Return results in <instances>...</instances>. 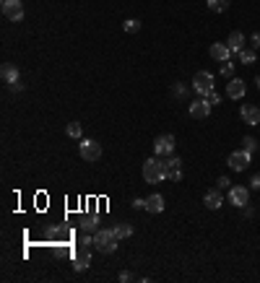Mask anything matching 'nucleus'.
<instances>
[{"instance_id": "nucleus-23", "label": "nucleus", "mask_w": 260, "mask_h": 283, "mask_svg": "<svg viewBox=\"0 0 260 283\" xmlns=\"http://www.w3.org/2000/svg\"><path fill=\"white\" fill-rule=\"evenodd\" d=\"M65 133H68L71 138H78V140H81V135H83V127H81L78 122H71L68 127H65Z\"/></svg>"}, {"instance_id": "nucleus-2", "label": "nucleus", "mask_w": 260, "mask_h": 283, "mask_svg": "<svg viewBox=\"0 0 260 283\" xmlns=\"http://www.w3.org/2000/svg\"><path fill=\"white\" fill-rule=\"evenodd\" d=\"M94 247L99 252H104V255H112L117 250V236H115V231L112 229H99L94 234Z\"/></svg>"}, {"instance_id": "nucleus-28", "label": "nucleus", "mask_w": 260, "mask_h": 283, "mask_svg": "<svg viewBox=\"0 0 260 283\" xmlns=\"http://www.w3.org/2000/svg\"><path fill=\"white\" fill-rule=\"evenodd\" d=\"M172 94H175V96H185V94H187V89H185L182 83H175V86H172Z\"/></svg>"}, {"instance_id": "nucleus-32", "label": "nucleus", "mask_w": 260, "mask_h": 283, "mask_svg": "<svg viewBox=\"0 0 260 283\" xmlns=\"http://www.w3.org/2000/svg\"><path fill=\"white\" fill-rule=\"evenodd\" d=\"M250 187H252V190H260V174H252V180H250Z\"/></svg>"}, {"instance_id": "nucleus-18", "label": "nucleus", "mask_w": 260, "mask_h": 283, "mask_svg": "<svg viewBox=\"0 0 260 283\" xmlns=\"http://www.w3.org/2000/svg\"><path fill=\"white\" fill-rule=\"evenodd\" d=\"M226 45H229L232 52H240V50H245V37H242L240 31H232L229 39H226Z\"/></svg>"}, {"instance_id": "nucleus-1", "label": "nucleus", "mask_w": 260, "mask_h": 283, "mask_svg": "<svg viewBox=\"0 0 260 283\" xmlns=\"http://www.w3.org/2000/svg\"><path fill=\"white\" fill-rule=\"evenodd\" d=\"M143 180H146L148 185H159V182L167 180V164H164L161 156L146 159V164H143Z\"/></svg>"}, {"instance_id": "nucleus-7", "label": "nucleus", "mask_w": 260, "mask_h": 283, "mask_svg": "<svg viewBox=\"0 0 260 283\" xmlns=\"http://www.w3.org/2000/svg\"><path fill=\"white\" fill-rule=\"evenodd\" d=\"M229 203L237 205V208H245V205L250 203V187H245V185L232 187V190H229Z\"/></svg>"}, {"instance_id": "nucleus-24", "label": "nucleus", "mask_w": 260, "mask_h": 283, "mask_svg": "<svg viewBox=\"0 0 260 283\" xmlns=\"http://www.w3.org/2000/svg\"><path fill=\"white\" fill-rule=\"evenodd\" d=\"M125 31H127V34L141 31V21H138V18H127V21H125Z\"/></svg>"}, {"instance_id": "nucleus-3", "label": "nucleus", "mask_w": 260, "mask_h": 283, "mask_svg": "<svg viewBox=\"0 0 260 283\" xmlns=\"http://www.w3.org/2000/svg\"><path fill=\"white\" fill-rule=\"evenodd\" d=\"M192 91L198 94V96H208L213 91V76L201 70V73H195L192 76Z\"/></svg>"}, {"instance_id": "nucleus-8", "label": "nucleus", "mask_w": 260, "mask_h": 283, "mask_svg": "<svg viewBox=\"0 0 260 283\" xmlns=\"http://www.w3.org/2000/svg\"><path fill=\"white\" fill-rule=\"evenodd\" d=\"M3 16L8 21H21L24 18V3L21 0H3Z\"/></svg>"}, {"instance_id": "nucleus-27", "label": "nucleus", "mask_w": 260, "mask_h": 283, "mask_svg": "<svg viewBox=\"0 0 260 283\" xmlns=\"http://www.w3.org/2000/svg\"><path fill=\"white\" fill-rule=\"evenodd\" d=\"M221 76H226V78H232V76H234V62H229V60H224V62H221Z\"/></svg>"}, {"instance_id": "nucleus-35", "label": "nucleus", "mask_w": 260, "mask_h": 283, "mask_svg": "<svg viewBox=\"0 0 260 283\" xmlns=\"http://www.w3.org/2000/svg\"><path fill=\"white\" fill-rule=\"evenodd\" d=\"M133 208H146V200H133Z\"/></svg>"}, {"instance_id": "nucleus-30", "label": "nucleus", "mask_w": 260, "mask_h": 283, "mask_svg": "<svg viewBox=\"0 0 260 283\" xmlns=\"http://www.w3.org/2000/svg\"><path fill=\"white\" fill-rule=\"evenodd\" d=\"M219 187H221V190H232V182H229V177H219Z\"/></svg>"}, {"instance_id": "nucleus-33", "label": "nucleus", "mask_w": 260, "mask_h": 283, "mask_svg": "<svg viewBox=\"0 0 260 283\" xmlns=\"http://www.w3.org/2000/svg\"><path fill=\"white\" fill-rule=\"evenodd\" d=\"M260 47V34H252V50Z\"/></svg>"}, {"instance_id": "nucleus-12", "label": "nucleus", "mask_w": 260, "mask_h": 283, "mask_svg": "<svg viewBox=\"0 0 260 283\" xmlns=\"http://www.w3.org/2000/svg\"><path fill=\"white\" fill-rule=\"evenodd\" d=\"M78 226L83 231H89V234H96L99 231V213H86V216H81Z\"/></svg>"}, {"instance_id": "nucleus-34", "label": "nucleus", "mask_w": 260, "mask_h": 283, "mask_svg": "<svg viewBox=\"0 0 260 283\" xmlns=\"http://www.w3.org/2000/svg\"><path fill=\"white\" fill-rule=\"evenodd\" d=\"M24 86H21V81H16V83H11V91H21Z\"/></svg>"}, {"instance_id": "nucleus-21", "label": "nucleus", "mask_w": 260, "mask_h": 283, "mask_svg": "<svg viewBox=\"0 0 260 283\" xmlns=\"http://www.w3.org/2000/svg\"><path fill=\"white\" fill-rule=\"evenodd\" d=\"M229 3H232V0H208V8H211L213 13H224V11L229 8Z\"/></svg>"}, {"instance_id": "nucleus-14", "label": "nucleus", "mask_w": 260, "mask_h": 283, "mask_svg": "<svg viewBox=\"0 0 260 283\" xmlns=\"http://www.w3.org/2000/svg\"><path fill=\"white\" fill-rule=\"evenodd\" d=\"M208 55H211L213 60H219V62H224V60H229V57H232L234 52L229 50V45H224V42H216V45H211Z\"/></svg>"}, {"instance_id": "nucleus-15", "label": "nucleus", "mask_w": 260, "mask_h": 283, "mask_svg": "<svg viewBox=\"0 0 260 283\" xmlns=\"http://www.w3.org/2000/svg\"><path fill=\"white\" fill-rule=\"evenodd\" d=\"M240 115H242V120H245L247 125H260V110H257V107H252V104H242Z\"/></svg>"}, {"instance_id": "nucleus-16", "label": "nucleus", "mask_w": 260, "mask_h": 283, "mask_svg": "<svg viewBox=\"0 0 260 283\" xmlns=\"http://www.w3.org/2000/svg\"><path fill=\"white\" fill-rule=\"evenodd\" d=\"M206 208H211V210H216V208H221L224 205V195H221V190H211V192H206Z\"/></svg>"}, {"instance_id": "nucleus-13", "label": "nucleus", "mask_w": 260, "mask_h": 283, "mask_svg": "<svg viewBox=\"0 0 260 283\" xmlns=\"http://www.w3.org/2000/svg\"><path fill=\"white\" fill-rule=\"evenodd\" d=\"M89 265H91V252L86 250V247H81V250L73 255V268H76L78 273H83Z\"/></svg>"}, {"instance_id": "nucleus-25", "label": "nucleus", "mask_w": 260, "mask_h": 283, "mask_svg": "<svg viewBox=\"0 0 260 283\" xmlns=\"http://www.w3.org/2000/svg\"><path fill=\"white\" fill-rule=\"evenodd\" d=\"M91 244H94V236H91L89 231H83V234L78 236V247H86V250H89Z\"/></svg>"}, {"instance_id": "nucleus-36", "label": "nucleus", "mask_w": 260, "mask_h": 283, "mask_svg": "<svg viewBox=\"0 0 260 283\" xmlns=\"http://www.w3.org/2000/svg\"><path fill=\"white\" fill-rule=\"evenodd\" d=\"M257 89H260V81H257Z\"/></svg>"}, {"instance_id": "nucleus-5", "label": "nucleus", "mask_w": 260, "mask_h": 283, "mask_svg": "<svg viewBox=\"0 0 260 283\" xmlns=\"http://www.w3.org/2000/svg\"><path fill=\"white\" fill-rule=\"evenodd\" d=\"M175 146H177V140H175V135H159L156 140H154V154L156 156H172L175 154Z\"/></svg>"}, {"instance_id": "nucleus-6", "label": "nucleus", "mask_w": 260, "mask_h": 283, "mask_svg": "<svg viewBox=\"0 0 260 283\" xmlns=\"http://www.w3.org/2000/svg\"><path fill=\"white\" fill-rule=\"evenodd\" d=\"M250 159H252V154H247V151L242 148V151H234V154H229L226 164H229L234 171H245V169L250 166Z\"/></svg>"}, {"instance_id": "nucleus-31", "label": "nucleus", "mask_w": 260, "mask_h": 283, "mask_svg": "<svg viewBox=\"0 0 260 283\" xmlns=\"http://www.w3.org/2000/svg\"><path fill=\"white\" fill-rule=\"evenodd\" d=\"M52 252H55L57 257H68V255H71V252H68V247H55Z\"/></svg>"}, {"instance_id": "nucleus-17", "label": "nucleus", "mask_w": 260, "mask_h": 283, "mask_svg": "<svg viewBox=\"0 0 260 283\" xmlns=\"http://www.w3.org/2000/svg\"><path fill=\"white\" fill-rule=\"evenodd\" d=\"M146 210L148 213H161L164 210V198L159 192H154V195H148V198H146Z\"/></svg>"}, {"instance_id": "nucleus-10", "label": "nucleus", "mask_w": 260, "mask_h": 283, "mask_svg": "<svg viewBox=\"0 0 260 283\" xmlns=\"http://www.w3.org/2000/svg\"><path fill=\"white\" fill-rule=\"evenodd\" d=\"M164 164H167V180L169 182H180L182 180V159L169 156V159H164Z\"/></svg>"}, {"instance_id": "nucleus-4", "label": "nucleus", "mask_w": 260, "mask_h": 283, "mask_svg": "<svg viewBox=\"0 0 260 283\" xmlns=\"http://www.w3.org/2000/svg\"><path fill=\"white\" fill-rule=\"evenodd\" d=\"M78 154H81L83 161H99V156H102V146H99L96 140H91V138H83L81 146H78Z\"/></svg>"}, {"instance_id": "nucleus-29", "label": "nucleus", "mask_w": 260, "mask_h": 283, "mask_svg": "<svg viewBox=\"0 0 260 283\" xmlns=\"http://www.w3.org/2000/svg\"><path fill=\"white\" fill-rule=\"evenodd\" d=\"M206 99H208V104H211V107H213V104H219V101H221V96H219V94H216V91H211V94H208Z\"/></svg>"}, {"instance_id": "nucleus-19", "label": "nucleus", "mask_w": 260, "mask_h": 283, "mask_svg": "<svg viewBox=\"0 0 260 283\" xmlns=\"http://www.w3.org/2000/svg\"><path fill=\"white\" fill-rule=\"evenodd\" d=\"M0 73H3V81H6L8 86L18 81V68H13V65H3V70H0Z\"/></svg>"}, {"instance_id": "nucleus-20", "label": "nucleus", "mask_w": 260, "mask_h": 283, "mask_svg": "<svg viewBox=\"0 0 260 283\" xmlns=\"http://www.w3.org/2000/svg\"><path fill=\"white\" fill-rule=\"evenodd\" d=\"M112 231H115V236H117V239H127V236H133V226H130V224H117Z\"/></svg>"}, {"instance_id": "nucleus-26", "label": "nucleus", "mask_w": 260, "mask_h": 283, "mask_svg": "<svg viewBox=\"0 0 260 283\" xmlns=\"http://www.w3.org/2000/svg\"><path fill=\"white\" fill-rule=\"evenodd\" d=\"M242 148L247 151V154H255V148H257V140H255L252 135H247V138L242 140Z\"/></svg>"}, {"instance_id": "nucleus-9", "label": "nucleus", "mask_w": 260, "mask_h": 283, "mask_svg": "<svg viewBox=\"0 0 260 283\" xmlns=\"http://www.w3.org/2000/svg\"><path fill=\"white\" fill-rule=\"evenodd\" d=\"M208 115H211V104H208L206 96H198V99L190 104V117H195V120H206Z\"/></svg>"}, {"instance_id": "nucleus-11", "label": "nucleus", "mask_w": 260, "mask_h": 283, "mask_svg": "<svg viewBox=\"0 0 260 283\" xmlns=\"http://www.w3.org/2000/svg\"><path fill=\"white\" fill-rule=\"evenodd\" d=\"M247 94V83L242 81V78H232L229 83H226V96L229 99H242Z\"/></svg>"}, {"instance_id": "nucleus-22", "label": "nucleus", "mask_w": 260, "mask_h": 283, "mask_svg": "<svg viewBox=\"0 0 260 283\" xmlns=\"http://www.w3.org/2000/svg\"><path fill=\"white\" fill-rule=\"evenodd\" d=\"M237 55H240V62H245V65H255V60H257L255 50H240Z\"/></svg>"}]
</instances>
